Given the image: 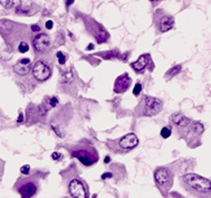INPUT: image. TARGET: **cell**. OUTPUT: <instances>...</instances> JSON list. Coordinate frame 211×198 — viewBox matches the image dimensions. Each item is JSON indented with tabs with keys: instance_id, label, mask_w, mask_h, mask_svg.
<instances>
[{
	"instance_id": "cell-15",
	"label": "cell",
	"mask_w": 211,
	"mask_h": 198,
	"mask_svg": "<svg viewBox=\"0 0 211 198\" xmlns=\"http://www.w3.org/2000/svg\"><path fill=\"white\" fill-rule=\"evenodd\" d=\"M171 123H172V125L175 128V130H179V129H183V128H186L188 127L192 121L190 120L189 118H186L184 116L183 114H181V113H174V114H172V116H171Z\"/></svg>"
},
{
	"instance_id": "cell-10",
	"label": "cell",
	"mask_w": 211,
	"mask_h": 198,
	"mask_svg": "<svg viewBox=\"0 0 211 198\" xmlns=\"http://www.w3.org/2000/svg\"><path fill=\"white\" fill-rule=\"evenodd\" d=\"M31 43H33V47H34V51L37 53H45L47 52L51 47V37L47 34H40L36 35L35 37H33L31 39Z\"/></svg>"
},
{
	"instance_id": "cell-7",
	"label": "cell",
	"mask_w": 211,
	"mask_h": 198,
	"mask_svg": "<svg viewBox=\"0 0 211 198\" xmlns=\"http://www.w3.org/2000/svg\"><path fill=\"white\" fill-rule=\"evenodd\" d=\"M154 181L163 196H167L173 185V173L164 167H159L154 171Z\"/></svg>"
},
{
	"instance_id": "cell-22",
	"label": "cell",
	"mask_w": 211,
	"mask_h": 198,
	"mask_svg": "<svg viewBox=\"0 0 211 198\" xmlns=\"http://www.w3.org/2000/svg\"><path fill=\"white\" fill-rule=\"evenodd\" d=\"M29 171H30V166L29 164H25V166H23L21 168H20V172L23 173V175H28L29 173Z\"/></svg>"
},
{
	"instance_id": "cell-13",
	"label": "cell",
	"mask_w": 211,
	"mask_h": 198,
	"mask_svg": "<svg viewBox=\"0 0 211 198\" xmlns=\"http://www.w3.org/2000/svg\"><path fill=\"white\" fill-rule=\"evenodd\" d=\"M131 84H132L131 77L128 76L127 73H124V74L117 76L116 79H115V82H114V92L117 93V94L124 93L130 88Z\"/></svg>"
},
{
	"instance_id": "cell-20",
	"label": "cell",
	"mask_w": 211,
	"mask_h": 198,
	"mask_svg": "<svg viewBox=\"0 0 211 198\" xmlns=\"http://www.w3.org/2000/svg\"><path fill=\"white\" fill-rule=\"evenodd\" d=\"M57 58H58V62H59V64H60V65H64V64H65V62H66V60H67L66 55L61 52L57 53Z\"/></svg>"
},
{
	"instance_id": "cell-18",
	"label": "cell",
	"mask_w": 211,
	"mask_h": 198,
	"mask_svg": "<svg viewBox=\"0 0 211 198\" xmlns=\"http://www.w3.org/2000/svg\"><path fill=\"white\" fill-rule=\"evenodd\" d=\"M180 71H181V65H177V66L172 67V69H170L169 72L165 74V77H168V76H169V78L173 77V76H174L175 74H178Z\"/></svg>"
},
{
	"instance_id": "cell-11",
	"label": "cell",
	"mask_w": 211,
	"mask_h": 198,
	"mask_svg": "<svg viewBox=\"0 0 211 198\" xmlns=\"http://www.w3.org/2000/svg\"><path fill=\"white\" fill-rule=\"evenodd\" d=\"M159 12H160L161 15L160 17H158L155 15V23L158 25L159 30H160L161 33H165V32H168L170 29H172L173 25H174V19H173V17L170 16V15L164 14V11H162V10H159Z\"/></svg>"
},
{
	"instance_id": "cell-24",
	"label": "cell",
	"mask_w": 211,
	"mask_h": 198,
	"mask_svg": "<svg viewBox=\"0 0 211 198\" xmlns=\"http://www.w3.org/2000/svg\"><path fill=\"white\" fill-rule=\"evenodd\" d=\"M57 104H58V100H57V97H55V96H54V97H51V106H56Z\"/></svg>"
},
{
	"instance_id": "cell-31",
	"label": "cell",
	"mask_w": 211,
	"mask_h": 198,
	"mask_svg": "<svg viewBox=\"0 0 211 198\" xmlns=\"http://www.w3.org/2000/svg\"><path fill=\"white\" fill-rule=\"evenodd\" d=\"M110 161H111L110 157H105V159H104V162H105V164H109Z\"/></svg>"
},
{
	"instance_id": "cell-17",
	"label": "cell",
	"mask_w": 211,
	"mask_h": 198,
	"mask_svg": "<svg viewBox=\"0 0 211 198\" xmlns=\"http://www.w3.org/2000/svg\"><path fill=\"white\" fill-rule=\"evenodd\" d=\"M20 0H0V5L6 9H17L20 6Z\"/></svg>"
},
{
	"instance_id": "cell-32",
	"label": "cell",
	"mask_w": 211,
	"mask_h": 198,
	"mask_svg": "<svg viewBox=\"0 0 211 198\" xmlns=\"http://www.w3.org/2000/svg\"><path fill=\"white\" fill-rule=\"evenodd\" d=\"M94 48V45H89V46H87V51H92Z\"/></svg>"
},
{
	"instance_id": "cell-23",
	"label": "cell",
	"mask_w": 211,
	"mask_h": 198,
	"mask_svg": "<svg viewBox=\"0 0 211 198\" xmlns=\"http://www.w3.org/2000/svg\"><path fill=\"white\" fill-rule=\"evenodd\" d=\"M3 169H5V162L0 159V181H1L2 176H3Z\"/></svg>"
},
{
	"instance_id": "cell-12",
	"label": "cell",
	"mask_w": 211,
	"mask_h": 198,
	"mask_svg": "<svg viewBox=\"0 0 211 198\" xmlns=\"http://www.w3.org/2000/svg\"><path fill=\"white\" fill-rule=\"evenodd\" d=\"M69 193L72 197L75 198H86L88 197L87 189L85 188V185L79 179H73L69 184Z\"/></svg>"
},
{
	"instance_id": "cell-14",
	"label": "cell",
	"mask_w": 211,
	"mask_h": 198,
	"mask_svg": "<svg viewBox=\"0 0 211 198\" xmlns=\"http://www.w3.org/2000/svg\"><path fill=\"white\" fill-rule=\"evenodd\" d=\"M14 71L18 75H27L31 71V62L29 58H21L14 65Z\"/></svg>"
},
{
	"instance_id": "cell-25",
	"label": "cell",
	"mask_w": 211,
	"mask_h": 198,
	"mask_svg": "<svg viewBox=\"0 0 211 198\" xmlns=\"http://www.w3.org/2000/svg\"><path fill=\"white\" fill-rule=\"evenodd\" d=\"M51 158H53V160H58L60 158V153L59 152H53L51 153Z\"/></svg>"
},
{
	"instance_id": "cell-8",
	"label": "cell",
	"mask_w": 211,
	"mask_h": 198,
	"mask_svg": "<svg viewBox=\"0 0 211 198\" xmlns=\"http://www.w3.org/2000/svg\"><path fill=\"white\" fill-rule=\"evenodd\" d=\"M82 18H83L85 27H86V30L96 39L97 44H103L109 40L110 34L100 23H97L96 20H94L93 18L89 17V16L83 15Z\"/></svg>"
},
{
	"instance_id": "cell-3",
	"label": "cell",
	"mask_w": 211,
	"mask_h": 198,
	"mask_svg": "<svg viewBox=\"0 0 211 198\" xmlns=\"http://www.w3.org/2000/svg\"><path fill=\"white\" fill-rule=\"evenodd\" d=\"M70 155L72 157L76 158L77 160L82 164H84L85 167H91L95 164L98 161V152L96 150V148L89 142L83 140L81 142L76 143L75 146L70 148Z\"/></svg>"
},
{
	"instance_id": "cell-2",
	"label": "cell",
	"mask_w": 211,
	"mask_h": 198,
	"mask_svg": "<svg viewBox=\"0 0 211 198\" xmlns=\"http://www.w3.org/2000/svg\"><path fill=\"white\" fill-rule=\"evenodd\" d=\"M182 187L197 197H211V180L195 173H186L181 177Z\"/></svg>"
},
{
	"instance_id": "cell-33",
	"label": "cell",
	"mask_w": 211,
	"mask_h": 198,
	"mask_svg": "<svg viewBox=\"0 0 211 198\" xmlns=\"http://www.w3.org/2000/svg\"><path fill=\"white\" fill-rule=\"evenodd\" d=\"M150 1H152V2H154V1H158V0H150Z\"/></svg>"
},
{
	"instance_id": "cell-5",
	"label": "cell",
	"mask_w": 211,
	"mask_h": 198,
	"mask_svg": "<svg viewBox=\"0 0 211 198\" xmlns=\"http://www.w3.org/2000/svg\"><path fill=\"white\" fill-rule=\"evenodd\" d=\"M162 108L163 104L161 100L153 96H144L140 104L137 105L135 114L143 116H154L162 111Z\"/></svg>"
},
{
	"instance_id": "cell-6",
	"label": "cell",
	"mask_w": 211,
	"mask_h": 198,
	"mask_svg": "<svg viewBox=\"0 0 211 198\" xmlns=\"http://www.w3.org/2000/svg\"><path fill=\"white\" fill-rule=\"evenodd\" d=\"M16 190L19 193V195L24 198L33 197L37 194V190L39 187L38 182V177L37 176H29V177H24L20 178L15 185Z\"/></svg>"
},
{
	"instance_id": "cell-19",
	"label": "cell",
	"mask_w": 211,
	"mask_h": 198,
	"mask_svg": "<svg viewBox=\"0 0 211 198\" xmlns=\"http://www.w3.org/2000/svg\"><path fill=\"white\" fill-rule=\"evenodd\" d=\"M170 136H171V129L168 128V127H164L163 129L161 130V137L163 139H167L169 138Z\"/></svg>"
},
{
	"instance_id": "cell-26",
	"label": "cell",
	"mask_w": 211,
	"mask_h": 198,
	"mask_svg": "<svg viewBox=\"0 0 211 198\" xmlns=\"http://www.w3.org/2000/svg\"><path fill=\"white\" fill-rule=\"evenodd\" d=\"M111 177H113V175H112L111 172H105V173H103V175H102V178H103V179H106V178H111Z\"/></svg>"
},
{
	"instance_id": "cell-4",
	"label": "cell",
	"mask_w": 211,
	"mask_h": 198,
	"mask_svg": "<svg viewBox=\"0 0 211 198\" xmlns=\"http://www.w3.org/2000/svg\"><path fill=\"white\" fill-rule=\"evenodd\" d=\"M139 145V139L135 133H127L125 136L121 137L115 140H107L106 147L107 149L114 153H124L128 152L130 150L134 149Z\"/></svg>"
},
{
	"instance_id": "cell-30",
	"label": "cell",
	"mask_w": 211,
	"mask_h": 198,
	"mask_svg": "<svg viewBox=\"0 0 211 198\" xmlns=\"http://www.w3.org/2000/svg\"><path fill=\"white\" fill-rule=\"evenodd\" d=\"M74 1H75V0H66V5H67V7L68 6H70V5H73V3H74Z\"/></svg>"
},
{
	"instance_id": "cell-21",
	"label": "cell",
	"mask_w": 211,
	"mask_h": 198,
	"mask_svg": "<svg viewBox=\"0 0 211 198\" xmlns=\"http://www.w3.org/2000/svg\"><path fill=\"white\" fill-rule=\"evenodd\" d=\"M141 91H142V85H141L140 83H136L135 86H134V88H133V94L137 96V95L140 94V92H141Z\"/></svg>"
},
{
	"instance_id": "cell-16",
	"label": "cell",
	"mask_w": 211,
	"mask_h": 198,
	"mask_svg": "<svg viewBox=\"0 0 211 198\" xmlns=\"http://www.w3.org/2000/svg\"><path fill=\"white\" fill-rule=\"evenodd\" d=\"M151 62H152L151 55L150 54H144V55H141L136 62L131 64V67L134 69L136 73H141V72L144 71V69H146L149 66V64Z\"/></svg>"
},
{
	"instance_id": "cell-28",
	"label": "cell",
	"mask_w": 211,
	"mask_h": 198,
	"mask_svg": "<svg viewBox=\"0 0 211 198\" xmlns=\"http://www.w3.org/2000/svg\"><path fill=\"white\" fill-rule=\"evenodd\" d=\"M54 26V24H53V21L51 20H48L47 23H46V27H47V29H51Z\"/></svg>"
},
{
	"instance_id": "cell-29",
	"label": "cell",
	"mask_w": 211,
	"mask_h": 198,
	"mask_svg": "<svg viewBox=\"0 0 211 198\" xmlns=\"http://www.w3.org/2000/svg\"><path fill=\"white\" fill-rule=\"evenodd\" d=\"M23 120H24V115H23V114H19V118H18L17 122L18 123H20V122H23Z\"/></svg>"
},
{
	"instance_id": "cell-9",
	"label": "cell",
	"mask_w": 211,
	"mask_h": 198,
	"mask_svg": "<svg viewBox=\"0 0 211 198\" xmlns=\"http://www.w3.org/2000/svg\"><path fill=\"white\" fill-rule=\"evenodd\" d=\"M33 75L39 82H45L51 76V67L44 60H38L33 66Z\"/></svg>"
},
{
	"instance_id": "cell-1",
	"label": "cell",
	"mask_w": 211,
	"mask_h": 198,
	"mask_svg": "<svg viewBox=\"0 0 211 198\" xmlns=\"http://www.w3.org/2000/svg\"><path fill=\"white\" fill-rule=\"evenodd\" d=\"M0 34L3 40L8 45L10 51H18V46L24 42L29 43L31 37V28L29 29L26 25L18 24L11 20H0Z\"/></svg>"
},
{
	"instance_id": "cell-27",
	"label": "cell",
	"mask_w": 211,
	"mask_h": 198,
	"mask_svg": "<svg viewBox=\"0 0 211 198\" xmlns=\"http://www.w3.org/2000/svg\"><path fill=\"white\" fill-rule=\"evenodd\" d=\"M30 28H31V32H39L40 30V27L38 26V25H33Z\"/></svg>"
}]
</instances>
